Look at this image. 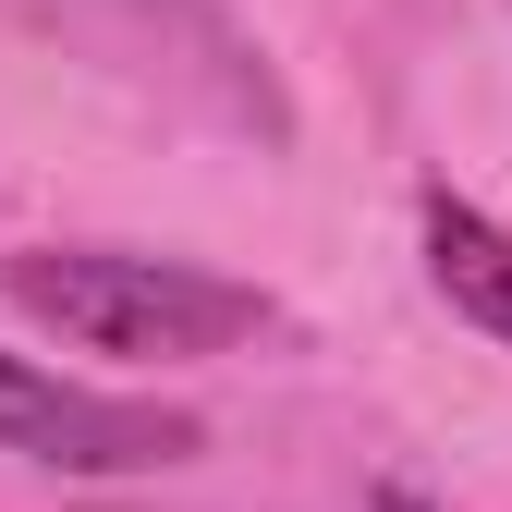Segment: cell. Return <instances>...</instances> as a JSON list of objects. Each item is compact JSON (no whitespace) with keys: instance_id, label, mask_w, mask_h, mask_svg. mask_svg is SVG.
Here are the masks:
<instances>
[{"instance_id":"cell-1","label":"cell","mask_w":512,"mask_h":512,"mask_svg":"<svg viewBox=\"0 0 512 512\" xmlns=\"http://www.w3.org/2000/svg\"><path fill=\"white\" fill-rule=\"evenodd\" d=\"M0 293H13L37 330H61L74 354H232L269 330V293L256 281H220L196 269V256H122V244H37L0 269Z\"/></svg>"},{"instance_id":"cell-2","label":"cell","mask_w":512,"mask_h":512,"mask_svg":"<svg viewBox=\"0 0 512 512\" xmlns=\"http://www.w3.org/2000/svg\"><path fill=\"white\" fill-rule=\"evenodd\" d=\"M0 452H25L49 476H147V464L196 452V415L122 403V391H86V378H49L25 354H0Z\"/></svg>"},{"instance_id":"cell-3","label":"cell","mask_w":512,"mask_h":512,"mask_svg":"<svg viewBox=\"0 0 512 512\" xmlns=\"http://www.w3.org/2000/svg\"><path fill=\"white\" fill-rule=\"evenodd\" d=\"M427 281L452 293V317H464V330H488V342L512 354V232H500L488 208L427 196Z\"/></svg>"},{"instance_id":"cell-4","label":"cell","mask_w":512,"mask_h":512,"mask_svg":"<svg viewBox=\"0 0 512 512\" xmlns=\"http://www.w3.org/2000/svg\"><path fill=\"white\" fill-rule=\"evenodd\" d=\"M378 512H427V500H415V488H378Z\"/></svg>"}]
</instances>
